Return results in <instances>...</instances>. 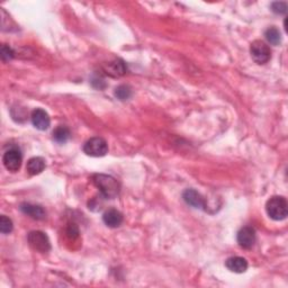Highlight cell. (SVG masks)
Returning <instances> with one entry per match:
<instances>
[{"instance_id": "ffe728a7", "label": "cell", "mask_w": 288, "mask_h": 288, "mask_svg": "<svg viewBox=\"0 0 288 288\" xmlns=\"http://www.w3.org/2000/svg\"><path fill=\"white\" fill-rule=\"evenodd\" d=\"M0 54H2V59L4 62H7V61H11L12 59L14 57V51L11 46L6 45V44H4L2 46V50H0Z\"/></svg>"}, {"instance_id": "d6986e66", "label": "cell", "mask_w": 288, "mask_h": 288, "mask_svg": "<svg viewBox=\"0 0 288 288\" xmlns=\"http://www.w3.org/2000/svg\"><path fill=\"white\" fill-rule=\"evenodd\" d=\"M287 4L285 2H275L271 4V11L278 15H284L287 13Z\"/></svg>"}, {"instance_id": "e0dca14e", "label": "cell", "mask_w": 288, "mask_h": 288, "mask_svg": "<svg viewBox=\"0 0 288 288\" xmlns=\"http://www.w3.org/2000/svg\"><path fill=\"white\" fill-rule=\"evenodd\" d=\"M115 96L120 100H128L132 96V89L128 85H121L115 89Z\"/></svg>"}, {"instance_id": "30bf717a", "label": "cell", "mask_w": 288, "mask_h": 288, "mask_svg": "<svg viewBox=\"0 0 288 288\" xmlns=\"http://www.w3.org/2000/svg\"><path fill=\"white\" fill-rule=\"evenodd\" d=\"M124 216L120 211H117L115 208H110L108 211H106L102 215V221H104L105 225L111 227V228H116L122 225L123 223Z\"/></svg>"}, {"instance_id": "277c9868", "label": "cell", "mask_w": 288, "mask_h": 288, "mask_svg": "<svg viewBox=\"0 0 288 288\" xmlns=\"http://www.w3.org/2000/svg\"><path fill=\"white\" fill-rule=\"evenodd\" d=\"M84 152L89 157H104L108 152V144L102 138H91L85 143Z\"/></svg>"}, {"instance_id": "4fadbf2b", "label": "cell", "mask_w": 288, "mask_h": 288, "mask_svg": "<svg viewBox=\"0 0 288 288\" xmlns=\"http://www.w3.org/2000/svg\"><path fill=\"white\" fill-rule=\"evenodd\" d=\"M126 70H128V68H126L125 62L120 60V59H117V60L113 62H109L105 68V71L107 75H109L110 77H114V78L124 76L126 73Z\"/></svg>"}, {"instance_id": "9c48e42d", "label": "cell", "mask_w": 288, "mask_h": 288, "mask_svg": "<svg viewBox=\"0 0 288 288\" xmlns=\"http://www.w3.org/2000/svg\"><path fill=\"white\" fill-rule=\"evenodd\" d=\"M31 121L34 128L40 131H46L51 125L50 116L42 108H36L32 111Z\"/></svg>"}, {"instance_id": "52a82bcc", "label": "cell", "mask_w": 288, "mask_h": 288, "mask_svg": "<svg viewBox=\"0 0 288 288\" xmlns=\"http://www.w3.org/2000/svg\"><path fill=\"white\" fill-rule=\"evenodd\" d=\"M237 240L239 246L243 249H251L256 243V231L251 226L242 227L238 232Z\"/></svg>"}, {"instance_id": "6da1fadb", "label": "cell", "mask_w": 288, "mask_h": 288, "mask_svg": "<svg viewBox=\"0 0 288 288\" xmlns=\"http://www.w3.org/2000/svg\"><path fill=\"white\" fill-rule=\"evenodd\" d=\"M92 183L104 198L113 199L120 194V183L111 176L104 174L94 175L92 176Z\"/></svg>"}, {"instance_id": "8fae6325", "label": "cell", "mask_w": 288, "mask_h": 288, "mask_svg": "<svg viewBox=\"0 0 288 288\" xmlns=\"http://www.w3.org/2000/svg\"><path fill=\"white\" fill-rule=\"evenodd\" d=\"M19 209H21L24 214H26V215L34 219H37V221H41V219H44L46 216V212L44 211V208L40 206V205L23 203Z\"/></svg>"}, {"instance_id": "5bb4252c", "label": "cell", "mask_w": 288, "mask_h": 288, "mask_svg": "<svg viewBox=\"0 0 288 288\" xmlns=\"http://www.w3.org/2000/svg\"><path fill=\"white\" fill-rule=\"evenodd\" d=\"M27 172L32 176L40 175L45 169V160L41 157H34L28 160L26 165Z\"/></svg>"}, {"instance_id": "9a60e30c", "label": "cell", "mask_w": 288, "mask_h": 288, "mask_svg": "<svg viewBox=\"0 0 288 288\" xmlns=\"http://www.w3.org/2000/svg\"><path fill=\"white\" fill-rule=\"evenodd\" d=\"M265 37H266L267 42L269 43V44H271V45H275V46L280 45V43H281V34L279 32V29L276 28L275 26H271L268 29H266Z\"/></svg>"}, {"instance_id": "7c38bea8", "label": "cell", "mask_w": 288, "mask_h": 288, "mask_svg": "<svg viewBox=\"0 0 288 288\" xmlns=\"http://www.w3.org/2000/svg\"><path fill=\"white\" fill-rule=\"evenodd\" d=\"M225 266L232 272L243 274L248 269V261L242 257H231L225 261Z\"/></svg>"}, {"instance_id": "ba28073f", "label": "cell", "mask_w": 288, "mask_h": 288, "mask_svg": "<svg viewBox=\"0 0 288 288\" xmlns=\"http://www.w3.org/2000/svg\"><path fill=\"white\" fill-rule=\"evenodd\" d=\"M183 199L188 206H192L193 208L206 209V202H205L204 197L197 192V190L186 189L183 193Z\"/></svg>"}, {"instance_id": "ac0fdd59", "label": "cell", "mask_w": 288, "mask_h": 288, "mask_svg": "<svg viewBox=\"0 0 288 288\" xmlns=\"http://www.w3.org/2000/svg\"><path fill=\"white\" fill-rule=\"evenodd\" d=\"M14 228L13 221L6 215H3L0 217V232L3 234H9Z\"/></svg>"}, {"instance_id": "2e32d148", "label": "cell", "mask_w": 288, "mask_h": 288, "mask_svg": "<svg viewBox=\"0 0 288 288\" xmlns=\"http://www.w3.org/2000/svg\"><path fill=\"white\" fill-rule=\"evenodd\" d=\"M70 130L67 128V126H63L60 125L57 126V128L53 131V140L55 141L57 143H66L68 140L70 139Z\"/></svg>"}, {"instance_id": "8992f818", "label": "cell", "mask_w": 288, "mask_h": 288, "mask_svg": "<svg viewBox=\"0 0 288 288\" xmlns=\"http://www.w3.org/2000/svg\"><path fill=\"white\" fill-rule=\"evenodd\" d=\"M250 54L253 59V61L258 63V65H266L271 59L270 47L268 46L265 42L259 40L251 43Z\"/></svg>"}, {"instance_id": "5b68a950", "label": "cell", "mask_w": 288, "mask_h": 288, "mask_svg": "<svg viewBox=\"0 0 288 288\" xmlns=\"http://www.w3.org/2000/svg\"><path fill=\"white\" fill-rule=\"evenodd\" d=\"M28 245L31 246L33 250L41 253H46L51 250V242L45 233L41 231H32L29 232L27 237Z\"/></svg>"}, {"instance_id": "3957f363", "label": "cell", "mask_w": 288, "mask_h": 288, "mask_svg": "<svg viewBox=\"0 0 288 288\" xmlns=\"http://www.w3.org/2000/svg\"><path fill=\"white\" fill-rule=\"evenodd\" d=\"M3 162L5 168L11 172H17L22 167L23 162V154L21 150L17 146H13V148L8 149L6 152L4 153Z\"/></svg>"}, {"instance_id": "7a4b0ae2", "label": "cell", "mask_w": 288, "mask_h": 288, "mask_svg": "<svg viewBox=\"0 0 288 288\" xmlns=\"http://www.w3.org/2000/svg\"><path fill=\"white\" fill-rule=\"evenodd\" d=\"M268 216L274 221H282L288 215V204L285 197L272 196L266 204Z\"/></svg>"}]
</instances>
